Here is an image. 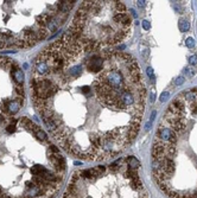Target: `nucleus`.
Returning <instances> with one entry per match:
<instances>
[{
    "mask_svg": "<svg viewBox=\"0 0 197 198\" xmlns=\"http://www.w3.org/2000/svg\"><path fill=\"white\" fill-rule=\"evenodd\" d=\"M30 89L51 138L76 158L108 160L139 133L146 88L127 52L67 31L34 58Z\"/></svg>",
    "mask_w": 197,
    "mask_h": 198,
    "instance_id": "nucleus-1",
    "label": "nucleus"
},
{
    "mask_svg": "<svg viewBox=\"0 0 197 198\" xmlns=\"http://www.w3.org/2000/svg\"><path fill=\"white\" fill-rule=\"evenodd\" d=\"M76 1H0V51L29 49L46 39Z\"/></svg>",
    "mask_w": 197,
    "mask_h": 198,
    "instance_id": "nucleus-2",
    "label": "nucleus"
},
{
    "mask_svg": "<svg viewBox=\"0 0 197 198\" xmlns=\"http://www.w3.org/2000/svg\"><path fill=\"white\" fill-rule=\"evenodd\" d=\"M68 32L100 48H113L130 37L132 18L121 1H83Z\"/></svg>",
    "mask_w": 197,
    "mask_h": 198,
    "instance_id": "nucleus-3",
    "label": "nucleus"
},
{
    "mask_svg": "<svg viewBox=\"0 0 197 198\" xmlns=\"http://www.w3.org/2000/svg\"><path fill=\"white\" fill-rule=\"evenodd\" d=\"M179 30L181 31H183V32H186V31H189V29H190V24H189V22H186V20H184V19H181L179 20Z\"/></svg>",
    "mask_w": 197,
    "mask_h": 198,
    "instance_id": "nucleus-4",
    "label": "nucleus"
},
{
    "mask_svg": "<svg viewBox=\"0 0 197 198\" xmlns=\"http://www.w3.org/2000/svg\"><path fill=\"white\" fill-rule=\"evenodd\" d=\"M185 44H186V46L188 48H193L195 46V41H193V38H191V37H189L186 41H185Z\"/></svg>",
    "mask_w": 197,
    "mask_h": 198,
    "instance_id": "nucleus-5",
    "label": "nucleus"
},
{
    "mask_svg": "<svg viewBox=\"0 0 197 198\" xmlns=\"http://www.w3.org/2000/svg\"><path fill=\"white\" fill-rule=\"evenodd\" d=\"M189 63H190L191 65L197 64V56H196V55H195V56H191V57H190V59H189Z\"/></svg>",
    "mask_w": 197,
    "mask_h": 198,
    "instance_id": "nucleus-6",
    "label": "nucleus"
},
{
    "mask_svg": "<svg viewBox=\"0 0 197 198\" xmlns=\"http://www.w3.org/2000/svg\"><path fill=\"white\" fill-rule=\"evenodd\" d=\"M183 82H184V77H178V78L176 80L175 84H176V85H179V84H182Z\"/></svg>",
    "mask_w": 197,
    "mask_h": 198,
    "instance_id": "nucleus-7",
    "label": "nucleus"
},
{
    "mask_svg": "<svg viewBox=\"0 0 197 198\" xmlns=\"http://www.w3.org/2000/svg\"><path fill=\"white\" fill-rule=\"evenodd\" d=\"M142 27H144L145 30H149L150 29V23L147 20H144V22H142Z\"/></svg>",
    "mask_w": 197,
    "mask_h": 198,
    "instance_id": "nucleus-8",
    "label": "nucleus"
},
{
    "mask_svg": "<svg viewBox=\"0 0 197 198\" xmlns=\"http://www.w3.org/2000/svg\"><path fill=\"white\" fill-rule=\"evenodd\" d=\"M147 75H149L150 78H153V70H152V68H149V69H147Z\"/></svg>",
    "mask_w": 197,
    "mask_h": 198,
    "instance_id": "nucleus-9",
    "label": "nucleus"
},
{
    "mask_svg": "<svg viewBox=\"0 0 197 198\" xmlns=\"http://www.w3.org/2000/svg\"><path fill=\"white\" fill-rule=\"evenodd\" d=\"M168 95H169V93H163V94H162V97H160V101H164V100L168 97Z\"/></svg>",
    "mask_w": 197,
    "mask_h": 198,
    "instance_id": "nucleus-10",
    "label": "nucleus"
}]
</instances>
